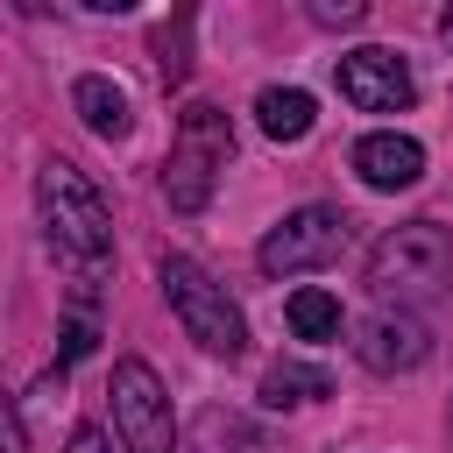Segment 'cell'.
<instances>
[{"label": "cell", "mask_w": 453, "mask_h": 453, "mask_svg": "<svg viewBox=\"0 0 453 453\" xmlns=\"http://www.w3.org/2000/svg\"><path fill=\"white\" fill-rule=\"evenodd\" d=\"M35 212H42V241H50V255L78 276V304H85L92 283L106 276V262H113V212H106L99 184H92L78 163L50 156V163L35 170Z\"/></svg>", "instance_id": "cell-1"}, {"label": "cell", "mask_w": 453, "mask_h": 453, "mask_svg": "<svg viewBox=\"0 0 453 453\" xmlns=\"http://www.w3.org/2000/svg\"><path fill=\"white\" fill-rule=\"evenodd\" d=\"M453 283V226L439 219H403L368 248V290L396 311H411L418 297H439Z\"/></svg>", "instance_id": "cell-2"}, {"label": "cell", "mask_w": 453, "mask_h": 453, "mask_svg": "<svg viewBox=\"0 0 453 453\" xmlns=\"http://www.w3.org/2000/svg\"><path fill=\"white\" fill-rule=\"evenodd\" d=\"M234 163V120L212 106V99H191L177 113V134H170V163H163V198L170 212H205L219 177Z\"/></svg>", "instance_id": "cell-3"}, {"label": "cell", "mask_w": 453, "mask_h": 453, "mask_svg": "<svg viewBox=\"0 0 453 453\" xmlns=\"http://www.w3.org/2000/svg\"><path fill=\"white\" fill-rule=\"evenodd\" d=\"M156 283H163L184 340H198L212 361H241V354H248V319H241V304H234L226 283H212L191 255H163V262H156Z\"/></svg>", "instance_id": "cell-4"}, {"label": "cell", "mask_w": 453, "mask_h": 453, "mask_svg": "<svg viewBox=\"0 0 453 453\" xmlns=\"http://www.w3.org/2000/svg\"><path fill=\"white\" fill-rule=\"evenodd\" d=\"M106 396H113V432H120L127 453H177L170 389H163V375H156L142 354H120V361H113Z\"/></svg>", "instance_id": "cell-5"}, {"label": "cell", "mask_w": 453, "mask_h": 453, "mask_svg": "<svg viewBox=\"0 0 453 453\" xmlns=\"http://www.w3.org/2000/svg\"><path fill=\"white\" fill-rule=\"evenodd\" d=\"M340 248H347V212H333V205H297V212H283V219L262 234L255 269H262V276H304V269L340 262Z\"/></svg>", "instance_id": "cell-6"}, {"label": "cell", "mask_w": 453, "mask_h": 453, "mask_svg": "<svg viewBox=\"0 0 453 453\" xmlns=\"http://www.w3.org/2000/svg\"><path fill=\"white\" fill-rule=\"evenodd\" d=\"M354 361L368 375H411L432 361V326L418 311H396V304H375L361 326H354Z\"/></svg>", "instance_id": "cell-7"}, {"label": "cell", "mask_w": 453, "mask_h": 453, "mask_svg": "<svg viewBox=\"0 0 453 453\" xmlns=\"http://www.w3.org/2000/svg\"><path fill=\"white\" fill-rule=\"evenodd\" d=\"M333 78H340V99L361 106V113H403V106L418 99L411 64H403L396 50H347V57L333 64Z\"/></svg>", "instance_id": "cell-8"}, {"label": "cell", "mask_w": 453, "mask_h": 453, "mask_svg": "<svg viewBox=\"0 0 453 453\" xmlns=\"http://www.w3.org/2000/svg\"><path fill=\"white\" fill-rule=\"evenodd\" d=\"M354 177L368 191H411L425 177V149L411 134H396V127H375V134L354 142Z\"/></svg>", "instance_id": "cell-9"}, {"label": "cell", "mask_w": 453, "mask_h": 453, "mask_svg": "<svg viewBox=\"0 0 453 453\" xmlns=\"http://www.w3.org/2000/svg\"><path fill=\"white\" fill-rule=\"evenodd\" d=\"M71 106H78V120H85L99 142H120V134L134 127V113H127V92H120L113 78H99V71H85V78L71 85Z\"/></svg>", "instance_id": "cell-10"}, {"label": "cell", "mask_w": 453, "mask_h": 453, "mask_svg": "<svg viewBox=\"0 0 453 453\" xmlns=\"http://www.w3.org/2000/svg\"><path fill=\"white\" fill-rule=\"evenodd\" d=\"M177 453H255V425L226 403H205L184 432H177Z\"/></svg>", "instance_id": "cell-11"}, {"label": "cell", "mask_w": 453, "mask_h": 453, "mask_svg": "<svg viewBox=\"0 0 453 453\" xmlns=\"http://www.w3.org/2000/svg\"><path fill=\"white\" fill-rule=\"evenodd\" d=\"M255 120H262V134H269V142H304V134H311V120H319V106H311V92H304V85H262Z\"/></svg>", "instance_id": "cell-12"}, {"label": "cell", "mask_w": 453, "mask_h": 453, "mask_svg": "<svg viewBox=\"0 0 453 453\" xmlns=\"http://www.w3.org/2000/svg\"><path fill=\"white\" fill-rule=\"evenodd\" d=\"M333 396V375L319 361H269L262 368V403L269 411H297V403H319Z\"/></svg>", "instance_id": "cell-13"}, {"label": "cell", "mask_w": 453, "mask_h": 453, "mask_svg": "<svg viewBox=\"0 0 453 453\" xmlns=\"http://www.w3.org/2000/svg\"><path fill=\"white\" fill-rule=\"evenodd\" d=\"M283 319H290V333H297V340H340V297H333V290H319V283L290 290Z\"/></svg>", "instance_id": "cell-14"}, {"label": "cell", "mask_w": 453, "mask_h": 453, "mask_svg": "<svg viewBox=\"0 0 453 453\" xmlns=\"http://www.w3.org/2000/svg\"><path fill=\"white\" fill-rule=\"evenodd\" d=\"M156 71H163V85H177L191 71V14H170L156 28Z\"/></svg>", "instance_id": "cell-15"}, {"label": "cell", "mask_w": 453, "mask_h": 453, "mask_svg": "<svg viewBox=\"0 0 453 453\" xmlns=\"http://www.w3.org/2000/svg\"><path fill=\"white\" fill-rule=\"evenodd\" d=\"M304 14H311L319 28H361V21H368V0H311Z\"/></svg>", "instance_id": "cell-16"}, {"label": "cell", "mask_w": 453, "mask_h": 453, "mask_svg": "<svg viewBox=\"0 0 453 453\" xmlns=\"http://www.w3.org/2000/svg\"><path fill=\"white\" fill-rule=\"evenodd\" d=\"M92 347H99V326H92V319H85V311H78V319H71V326H64V347H57V375H64V368H71V361H85V354H92Z\"/></svg>", "instance_id": "cell-17"}, {"label": "cell", "mask_w": 453, "mask_h": 453, "mask_svg": "<svg viewBox=\"0 0 453 453\" xmlns=\"http://www.w3.org/2000/svg\"><path fill=\"white\" fill-rule=\"evenodd\" d=\"M0 453H28V432H21V411L7 389H0Z\"/></svg>", "instance_id": "cell-18"}, {"label": "cell", "mask_w": 453, "mask_h": 453, "mask_svg": "<svg viewBox=\"0 0 453 453\" xmlns=\"http://www.w3.org/2000/svg\"><path fill=\"white\" fill-rule=\"evenodd\" d=\"M64 453H113V439H106V432H99V425H78V432H71V446H64Z\"/></svg>", "instance_id": "cell-19"}, {"label": "cell", "mask_w": 453, "mask_h": 453, "mask_svg": "<svg viewBox=\"0 0 453 453\" xmlns=\"http://www.w3.org/2000/svg\"><path fill=\"white\" fill-rule=\"evenodd\" d=\"M439 35H446V50H453V7H446V14H439Z\"/></svg>", "instance_id": "cell-20"}]
</instances>
